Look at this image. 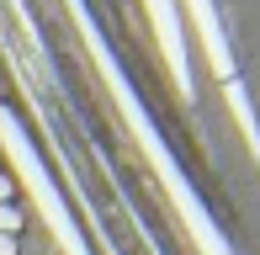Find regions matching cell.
Returning a JSON list of instances; mask_svg holds the SVG:
<instances>
[{"label":"cell","instance_id":"cell-1","mask_svg":"<svg viewBox=\"0 0 260 255\" xmlns=\"http://www.w3.org/2000/svg\"><path fill=\"white\" fill-rule=\"evenodd\" d=\"M69 6V16H75V27H80V38L90 43V59H96L101 69V80H106V90H112V101L122 107V122L133 128V144L149 154V165H154V176H159V186L170 192V202H175V213H181V224H186V239H191L202 255H229V245L218 239V229H212V218L202 213V202H197V192L186 186V176H181V165L170 160V149H165V138H159V128L149 122V112L138 107V96H133V85H127V75L117 69L112 59V48L101 43V32H96V21H90V11H85V0H64Z\"/></svg>","mask_w":260,"mask_h":255},{"label":"cell","instance_id":"cell-2","mask_svg":"<svg viewBox=\"0 0 260 255\" xmlns=\"http://www.w3.org/2000/svg\"><path fill=\"white\" fill-rule=\"evenodd\" d=\"M0 154L16 165L21 186H27V197L38 202L43 224H48V234L64 245V255H90V250H85V239H80V229H75V218H69V207H64V197H58V186L48 181V170H43L38 149H32L27 128L16 122V112H0Z\"/></svg>","mask_w":260,"mask_h":255},{"label":"cell","instance_id":"cell-3","mask_svg":"<svg viewBox=\"0 0 260 255\" xmlns=\"http://www.w3.org/2000/svg\"><path fill=\"white\" fill-rule=\"evenodd\" d=\"M149 11V27H154L159 48H165V64H170V80L181 85V96L191 101V59H186V27L175 16V0H144Z\"/></svg>","mask_w":260,"mask_h":255},{"label":"cell","instance_id":"cell-4","mask_svg":"<svg viewBox=\"0 0 260 255\" xmlns=\"http://www.w3.org/2000/svg\"><path fill=\"white\" fill-rule=\"evenodd\" d=\"M186 16L197 27V43L207 48V64L218 80H234V59H229V43H223V27H218V6L212 0H186Z\"/></svg>","mask_w":260,"mask_h":255},{"label":"cell","instance_id":"cell-5","mask_svg":"<svg viewBox=\"0 0 260 255\" xmlns=\"http://www.w3.org/2000/svg\"><path fill=\"white\" fill-rule=\"evenodd\" d=\"M223 96H229V107H234V122H239L244 144H250V149H255V160H260V128H255L250 101H244V85H239V80H223Z\"/></svg>","mask_w":260,"mask_h":255},{"label":"cell","instance_id":"cell-6","mask_svg":"<svg viewBox=\"0 0 260 255\" xmlns=\"http://www.w3.org/2000/svg\"><path fill=\"white\" fill-rule=\"evenodd\" d=\"M16 229H21V213L0 202V234H11V239H16Z\"/></svg>","mask_w":260,"mask_h":255},{"label":"cell","instance_id":"cell-7","mask_svg":"<svg viewBox=\"0 0 260 255\" xmlns=\"http://www.w3.org/2000/svg\"><path fill=\"white\" fill-rule=\"evenodd\" d=\"M0 255H16V239L11 234H0Z\"/></svg>","mask_w":260,"mask_h":255},{"label":"cell","instance_id":"cell-8","mask_svg":"<svg viewBox=\"0 0 260 255\" xmlns=\"http://www.w3.org/2000/svg\"><path fill=\"white\" fill-rule=\"evenodd\" d=\"M6 197H11V176L0 170V202H6Z\"/></svg>","mask_w":260,"mask_h":255}]
</instances>
